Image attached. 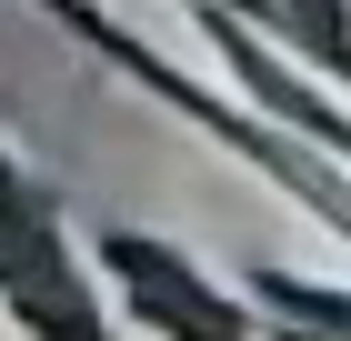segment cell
I'll return each instance as SVG.
<instances>
[{
	"label": "cell",
	"mask_w": 351,
	"mask_h": 341,
	"mask_svg": "<svg viewBox=\"0 0 351 341\" xmlns=\"http://www.w3.org/2000/svg\"><path fill=\"white\" fill-rule=\"evenodd\" d=\"M0 301L30 321V341H110L101 301L81 291V271H71V251H60L51 191L21 181L10 161H0Z\"/></svg>",
	"instance_id": "6da1fadb"
},
{
	"label": "cell",
	"mask_w": 351,
	"mask_h": 341,
	"mask_svg": "<svg viewBox=\"0 0 351 341\" xmlns=\"http://www.w3.org/2000/svg\"><path fill=\"white\" fill-rule=\"evenodd\" d=\"M101 261H110V281L141 301V321H151V331H171V341H251L241 311H231V301H221V291L201 281L181 251H171V241L110 231V241H101Z\"/></svg>",
	"instance_id": "7a4b0ae2"
},
{
	"label": "cell",
	"mask_w": 351,
	"mask_h": 341,
	"mask_svg": "<svg viewBox=\"0 0 351 341\" xmlns=\"http://www.w3.org/2000/svg\"><path fill=\"white\" fill-rule=\"evenodd\" d=\"M271 301H291V321H301V331H322V341H351V301H341V291H311V281H291V271H271Z\"/></svg>",
	"instance_id": "3957f363"
},
{
	"label": "cell",
	"mask_w": 351,
	"mask_h": 341,
	"mask_svg": "<svg viewBox=\"0 0 351 341\" xmlns=\"http://www.w3.org/2000/svg\"><path fill=\"white\" fill-rule=\"evenodd\" d=\"M291 341H322V331H301V321H291Z\"/></svg>",
	"instance_id": "277c9868"
}]
</instances>
